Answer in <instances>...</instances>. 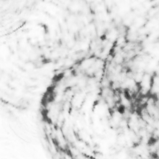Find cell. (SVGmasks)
<instances>
[{
	"label": "cell",
	"mask_w": 159,
	"mask_h": 159,
	"mask_svg": "<svg viewBox=\"0 0 159 159\" xmlns=\"http://www.w3.org/2000/svg\"><path fill=\"white\" fill-rule=\"evenodd\" d=\"M57 73L39 63L16 30L0 36V102L29 109L39 103Z\"/></svg>",
	"instance_id": "cell-1"
}]
</instances>
